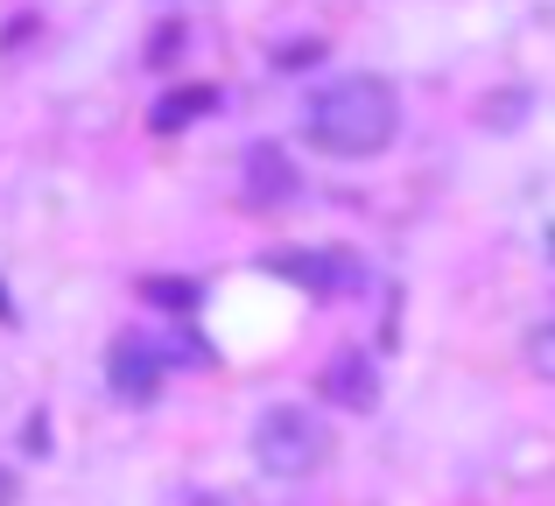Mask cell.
I'll use <instances>...</instances> for the list:
<instances>
[{
	"label": "cell",
	"mask_w": 555,
	"mask_h": 506,
	"mask_svg": "<svg viewBox=\"0 0 555 506\" xmlns=\"http://www.w3.org/2000/svg\"><path fill=\"white\" fill-rule=\"evenodd\" d=\"M401 134V99H393L387 78H338L310 99V141L324 155H345V163H366L387 141Z\"/></svg>",
	"instance_id": "cell-1"
},
{
	"label": "cell",
	"mask_w": 555,
	"mask_h": 506,
	"mask_svg": "<svg viewBox=\"0 0 555 506\" xmlns=\"http://www.w3.org/2000/svg\"><path fill=\"white\" fill-rule=\"evenodd\" d=\"M254 451H260V471H274V479H310L331 457V437L310 408H268L254 429Z\"/></svg>",
	"instance_id": "cell-2"
},
{
	"label": "cell",
	"mask_w": 555,
	"mask_h": 506,
	"mask_svg": "<svg viewBox=\"0 0 555 506\" xmlns=\"http://www.w3.org/2000/svg\"><path fill=\"white\" fill-rule=\"evenodd\" d=\"M240 197L246 205H288V197H296V169H288V155L282 148H268V141H260V148H246V169H240Z\"/></svg>",
	"instance_id": "cell-3"
},
{
	"label": "cell",
	"mask_w": 555,
	"mask_h": 506,
	"mask_svg": "<svg viewBox=\"0 0 555 506\" xmlns=\"http://www.w3.org/2000/svg\"><path fill=\"white\" fill-rule=\"evenodd\" d=\"M106 373H113V394H120V401H155V394H163V352H149L141 338L113 345Z\"/></svg>",
	"instance_id": "cell-4"
},
{
	"label": "cell",
	"mask_w": 555,
	"mask_h": 506,
	"mask_svg": "<svg viewBox=\"0 0 555 506\" xmlns=\"http://www.w3.org/2000/svg\"><path fill=\"white\" fill-rule=\"evenodd\" d=\"M324 394H331V401H345V408H359V415H366L373 401H379L373 359H366V352H345V359H331V373H324Z\"/></svg>",
	"instance_id": "cell-5"
},
{
	"label": "cell",
	"mask_w": 555,
	"mask_h": 506,
	"mask_svg": "<svg viewBox=\"0 0 555 506\" xmlns=\"http://www.w3.org/2000/svg\"><path fill=\"white\" fill-rule=\"evenodd\" d=\"M274 268L282 274H317V288H352V260H338V254H274Z\"/></svg>",
	"instance_id": "cell-6"
},
{
	"label": "cell",
	"mask_w": 555,
	"mask_h": 506,
	"mask_svg": "<svg viewBox=\"0 0 555 506\" xmlns=\"http://www.w3.org/2000/svg\"><path fill=\"white\" fill-rule=\"evenodd\" d=\"M211 106H218L211 85H190V92H169L163 106H155V127H190L197 113H211Z\"/></svg>",
	"instance_id": "cell-7"
},
{
	"label": "cell",
	"mask_w": 555,
	"mask_h": 506,
	"mask_svg": "<svg viewBox=\"0 0 555 506\" xmlns=\"http://www.w3.org/2000/svg\"><path fill=\"white\" fill-rule=\"evenodd\" d=\"M528 366L542 373V380H555V324H548V330H534V338H528Z\"/></svg>",
	"instance_id": "cell-8"
}]
</instances>
